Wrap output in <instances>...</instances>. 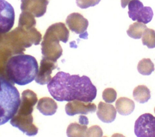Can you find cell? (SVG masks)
<instances>
[{
	"label": "cell",
	"mask_w": 155,
	"mask_h": 137,
	"mask_svg": "<svg viewBox=\"0 0 155 137\" xmlns=\"http://www.w3.org/2000/svg\"><path fill=\"white\" fill-rule=\"evenodd\" d=\"M66 24L69 29L76 34H80L83 38V34L87 33V29L88 26V21L81 14L73 13L69 14L66 19Z\"/></svg>",
	"instance_id": "obj_11"
},
{
	"label": "cell",
	"mask_w": 155,
	"mask_h": 137,
	"mask_svg": "<svg viewBox=\"0 0 155 137\" xmlns=\"http://www.w3.org/2000/svg\"><path fill=\"white\" fill-rule=\"evenodd\" d=\"M69 31L62 22L51 25L46 30L41 43L42 57L56 62L62 54V48L59 41L67 42Z\"/></svg>",
	"instance_id": "obj_5"
},
{
	"label": "cell",
	"mask_w": 155,
	"mask_h": 137,
	"mask_svg": "<svg viewBox=\"0 0 155 137\" xmlns=\"http://www.w3.org/2000/svg\"><path fill=\"white\" fill-rule=\"evenodd\" d=\"M38 101L36 94L30 89L22 92L21 103L16 114L10 120V124L18 128L28 136L38 133V129L33 123L32 112Z\"/></svg>",
	"instance_id": "obj_3"
},
{
	"label": "cell",
	"mask_w": 155,
	"mask_h": 137,
	"mask_svg": "<svg viewBox=\"0 0 155 137\" xmlns=\"http://www.w3.org/2000/svg\"><path fill=\"white\" fill-rule=\"evenodd\" d=\"M20 103V95L16 88L6 78L0 76V126L12 118Z\"/></svg>",
	"instance_id": "obj_6"
},
{
	"label": "cell",
	"mask_w": 155,
	"mask_h": 137,
	"mask_svg": "<svg viewBox=\"0 0 155 137\" xmlns=\"http://www.w3.org/2000/svg\"><path fill=\"white\" fill-rule=\"evenodd\" d=\"M36 23L35 16L31 13L26 11H22L20 14L18 22L19 27L28 29L35 27Z\"/></svg>",
	"instance_id": "obj_19"
},
{
	"label": "cell",
	"mask_w": 155,
	"mask_h": 137,
	"mask_svg": "<svg viewBox=\"0 0 155 137\" xmlns=\"http://www.w3.org/2000/svg\"><path fill=\"white\" fill-rule=\"evenodd\" d=\"M42 35L35 27L26 29L18 27L10 32L0 33V44L8 47L13 54H22L25 48L39 44Z\"/></svg>",
	"instance_id": "obj_4"
},
{
	"label": "cell",
	"mask_w": 155,
	"mask_h": 137,
	"mask_svg": "<svg viewBox=\"0 0 155 137\" xmlns=\"http://www.w3.org/2000/svg\"><path fill=\"white\" fill-rule=\"evenodd\" d=\"M79 123L82 124H84V125H87L88 123V118L86 116H79Z\"/></svg>",
	"instance_id": "obj_27"
},
{
	"label": "cell",
	"mask_w": 155,
	"mask_h": 137,
	"mask_svg": "<svg viewBox=\"0 0 155 137\" xmlns=\"http://www.w3.org/2000/svg\"><path fill=\"white\" fill-rule=\"evenodd\" d=\"M38 71V63L34 57L24 54H15L7 62L5 78L13 84L23 86L33 81Z\"/></svg>",
	"instance_id": "obj_2"
},
{
	"label": "cell",
	"mask_w": 155,
	"mask_h": 137,
	"mask_svg": "<svg viewBox=\"0 0 155 137\" xmlns=\"http://www.w3.org/2000/svg\"><path fill=\"white\" fill-rule=\"evenodd\" d=\"M121 1V6L122 8H125L127 5H128L129 2L131 0H120Z\"/></svg>",
	"instance_id": "obj_28"
},
{
	"label": "cell",
	"mask_w": 155,
	"mask_h": 137,
	"mask_svg": "<svg viewBox=\"0 0 155 137\" xmlns=\"http://www.w3.org/2000/svg\"><path fill=\"white\" fill-rule=\"evenodd\" d=\"M128 14L133 21H137L144 24L149 23L153 16V11L150 7H144L139 0L129 2Z\"/></svg>",
	"instance_id": "obj_7"
},
{
	"label": "cell",
	"mask_w": 155,
	"mask_h": 137,
	"mask_svg": "<svg viewBox=\"0 0 155 137\" xmlns=\"http://www.w3.org/2000/svg\"><path fill=\"white\" fill-rule=\"evenodd\" d=\"M133 96L137 102L144 103L147 102L151 98L150 91L146 86L139 85L134 89Z\"/></svg>",
	"instance_id": "obj_17"
},
{
	"label": "cell",
	"mask_w": 155,
	"mask_h": 137,
	"mask_svg": "<svg viewBox=\"0 0 155 137\" xmlns=\"http://www.w3.org/2000/svg\"><path fill=\"white\" fill-rule=\"evenodd\" d=\"M154 113H155V107H154Z\"/></svg>",
	"instance_id": "obj_29"
},
{
	"label": "cell",
	"mask_w": 155,
	"mask_h": 137,
	"mask_svg": "<svg viewBox=\"0 0 155 137\" xmlns=\"http://www.w3.org/2000/svg\"><path fill=\"white\" fill-rule=\"evenodd\" d=\"M13 54L7 46L0 44V76L5 77V68L8 59Z\"/></svg>",
	"instance_id": "obj_20"
},
{
	"label": "cell",
	"mask_w": 155,
	"mask_h": 137,
	"mask_svg": "<svg viewBox=\"0 0 155 137\" xmlns=\"http://www.w3.org/2000/svg\"><path fill=\"white\" fill-rule=\"evenodd\" d=\"M65 112L69 116H74L77 114L87 115L93 113L96 110V106L91 102H84L80 100H73L68 101L65 107Z\"/></svg>",
	"instance_id": "obj_10"
},
{
	"label": "cell",
	"mask_w": 155,
	"mask_h": 137,
	"mask_svg": "<svg viewBox=\"0 0 155 137\" xmlns=\"http://www.w3.org/2000/svg\"><path fill=\"white\" fill-rule=\"evenodd\" d=\"M116 109L117 112L122 115L131 114L135 107L134 103L127 97H120L116 101Z\"/></svg>",
	"instance_id": "obj_16"
},
{
	"label": "cell",
	"mask_w": 155,
	"mask_h": 137,
	"mask_svg": "<svg viewBox=\"0 0 155 137\" xmlns=\"http://www.w3.org/2000/svg\"><path fill=\"white\" fill-rule=\"evenodd\" d=\"M103 132L101 128L98 126H93L87 129L85 136H102Z\"/></svg>",
	"instance_id": "obj_26"
},
{
	"label": "cell",
	"mask_w": 155,
	"mask_h": 137,
	"mask_svg": "<svg viewBox=\"0 0 155 137\" xmlns=\"http://www.w3.org/2000/svg\"><path fill=\"white\" fill-rule=\"evenodd\" d=\"M142 44L148 48H155V31L147 28L142 34Z\"/></svg>",
	"instance_id": "obj_23"
},
{
	"label": "cell",
	"mask_w": 155,
	"mask_h": 137,
	"mask_svg": "<svg viewBox=\"0 0 155 137\" xmlns=\"http://www.w3.org/2000/svg\"><path fill=\"white\" fill-rule=\"evenodd\" d=\"M96 115L102 122L111 123L116 118V109L112 104L101 101L98 104Z\"/></svg>",
	"instance_id": "obj_14"
},
{
	"label": "cell",
	"mask_w": 155,
	"mask_h": 137,
	"mask_svg": "<svg viewBox=\"0 0 155 137\" xmlns=\"http://www.w3.org/2000/svg\"><path fill=\"white\" fill-rule=\"evenodd\" d=\"M47 88L52 97L58 101L77 100L91 102L97 95V89L88 77L70 75L63 71L51 78Z\"/></svg>",
	"instance_id": "obj_1"
},
{
	"label": "cell",
	"mask_w": 155,
	"mask_h": 137,
	"mask_svg": "<svg viewBox=\"0 0 155 137\" xmlns=\"http://www.w3.org/2000/svg\"><path fill=\"white\" fill-rule=\"evenodd\" d=\"M145 24L141 22H134L130 25L127 31V34L131 38L135 39H140L142 34L147 28Z\"/></svg>",
	"instance_id": "obj_21"
},
{
	"label": "cell",
	"mask_w": 155,
	"mask_h": 137,
	"mask_svg": "<svg viewBox=\"0 0 155 137\" xmlns=\"http://www.w3.org/2000/svg\"><path fill=\"white\" fill-rule=\"evenodd\" d=\"M15 17L12 5L5 0H0V33L10 31L13 27Z\"/></svg>",
	"instance_id": "obj_9"
},
{
	"label": "cell",
	"mask_w": 155,
	"mask_h": 137,
	"mask_svg": "<svg viewBox=\"0 0 155 137\" xmlns=\"http://www.w3.org/2000/svg\"><path fill=\"white\" fill-rule=\"evenodd\" d=\"M134 133L138 137H155V116L149 113L141 115L135 122Z\"/></svg>",
	"instance_id": "obj_8"
},
{
	"label": "cell",
	"mask_w": 155,
	"mask_h": 137,
	"mask_svg": "<svg viewBox=\"0 0 155 137\" xmlns=\"http://www.w3.org/2000/svg\"><path fill=\"white\" fill-rule=\"evenodd\" d=\"M137 69L140 74L149 75L154 71V65L150 59H143L138 63Z\"/></svg>",
	"instance_id": "obj_22"
},
{
	"label": "cell",
	"mask_w": 155,
	"mask_h": 137,
	"mask_svg": "<svg viewBox=\"0 0 155 137\" xmlns=\"http://www.w3.org/2000/svg\"><path fill=\"white\" fill-rule=\"evenodd\" d=\"M58 66L56 62H54L45 58L42 57L41 62L38 74L35 78V81L37 83L43 85L48 84L51 80L52 71L56 69Z\"/></svg>",
	"instance_id": "obj_12"
},
{
	"label": "cell",
	"mask_w": 155,
	"mask_h": 137,
	"mask_svg": "<svg viewBox=\"0 0 155 137\" xmlns=\"http://www.w3.org/2000/svg\"><path fill=\"white\" fill-rule=\"evenodd\" d=\"M87 125L73 123L70 124L67 129V135L70 137L85 136L87 130Z\"/></svg>",
	"instance_id": "obj_18"
},
{
	"label": "cell",
	"mask_w": 155,
	"mask_h": 137,
	"mask_svg": "<svg viewBox=\"0 0 155 137\" xmlns=\"http://www.w3.org/2000/svg\"><path fill=\"white\" fill-rule=\"evenodd\" d=\"M101 0H76L77 5L81 8H87L98 4Z\"/></svg>",
	"instance_id": "obj_25"
},
{
	"label": "cell",
	"mask_w": 155,
	"mask_h": 137,
	"mask_svg": "<svg viewBox=\"0 0 155 137\" xmlns=\"http://www.w3.org/2000/svg\"><path fill=\"white\" fill-rule=\"evenodd\" d=\"M37 109L44 115H52L56 113L58 105L53 99L50 97H43L39 99Z\"/></svg>",
	"instance_id": "obj_15"
},
{
	"label": "cell",
	"mask_w": 155,
	"mask_h": 137,
	"mask_svg": "<svg viewBox=\"0 0 155 137\" xmlns=\"http://www.w3.org/2000/svg\"><path fill=\"white\" fill-rule=\"evenodd\" d=\"M116 97L117 92L113 88H106L102 92V98L106 103H113L116 100Z\"/></svg>",
	"instance_id": "obj_24"
},
{
	"label": "cell",
	"mask_w": 155,
	"mask_h": 137,
	"mask_svg": "<svg viewBox=\"0 0 155 137\" xmlns=\"http://www.w3.org/2000/svg\"><path fill=\"white\" fill-rule=\"evenodd\" d=\"M21 11L31 13L36 18L42 16L46 12L48 0H21Z\"/></svg>",
	"instance_id": "obj_13"
}]
</instances>
